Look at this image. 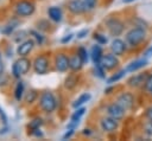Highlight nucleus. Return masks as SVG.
<instances>
[{"instance_id":"72a5a7b5","label":"nucleus","mask_w":152,"mask_h":141,"mask_svg":"<svg viewBox=\"0 0 152 141\" xmlns=\"http://www.w3.org/2000/svg\"><path fill=\"white\" fill-rule=\"evenodd\" d=\"M68 130L65 132V134L63 135V140H68V139H70L72 135H74V133H75V128H66Z\"/></svg>"},{"instance_id":"cd10ccee","label":"nucleus","mask_w":152,"mask_h":141,"mask_svg":"<svg viewBox=\"0 0 152 141\" xmlns=\"http://www.w3.org/2000/svg\"><path fill=\"white\" fill-rule=\"evenodd\" d=\"M152 89V72H148L147 77H146V81H145V84L142 86V90L145 91V94L148 95V92L151 91Z\"/></svg>"},{"instance_id":"393cba45","label":"nucleus","mask_w":152,"mask_h":141,"mask_svg":"<svg viewBox=\"0 0 152 141\" xmlns=\"http://www.w3.org/2000/svg\"><path fill=\"white\" fill-rule=\"evenodd\" d=\"M86 113V108L84 107H78L76 108V110L74 111V114L71 115V121H80L81 117L84 115Z\"/></svg>"},{"instance_id":"4468645a","label":"nucleus","mask_w":152,"mask_h":141,"mask_svg":"<svg viewBox=\"0 0 152 141\" xmlns=\"http://www.w3.org/2000/svg\"><path fill=\"white\" fill-rule=\"evenodd\" d=\"M147 64H148V59H147V58H145V57L137 58V59L132 60L129 64H127L126 68H125V70H126L127 73H133V72L139 71L140 69L145 68Z\"/></svg>"},{"instance_id":"2eb2a0df","label":"nucleus","mask_w":152,"mask_h":141,"mask_svg":"<svg viewBox=\"0 0 152 141\" xmlns=\"http://www.w3.org/2000/svg\"><path fill=\"white\" fill-rule=\"evenodd\" d=\"M66 7H68L69 12L72 13V14H81V13L87 11L83 0H70L68 2Z\"/></svg>"},{"instance_id":"dca6fc26","label":"nucleus","mask_w":152,"mask_h":141,"mask_svg":"<svg viewBox=\"0 0 152 141\" xmlns=\"http://www.w3.org/2000/svg\"><path fill=\"white\" fill-rule=\"evenodd\" d=\"M33 46H34V41H33V40H31V39L25 40L24 43H21V44L19 45V47H18V50H17V53H18L19 56L24 57V56H26L27 53H30V52L32 51Z\"/></svg>"},{"instance_id":"aec40b11","label":"nucleus","mask_w":152,"mask_h":141,"mask_svg":"<svg viewBox=\"0 0 152 141\" xmlns=\"http://www.w3.org/2000/svg\"><path fill=\"white\" fill-rule=\"evenodd\" d=\"M77 84H78V76L75 75V73L69 75V76L65 78V81H64V86H65L66 89H69V90L75 89V88L77 86Z\"/></svg>"},{"instance_id":"423d86ee","label":"nucleus","mask_w":152,"mask_h":141,"mask_svg":"<svg viewBox=\"0 0 152 141\" xmlns=\"http://www.w3.org/2000/svg\"><path fill=\"white\" fill-rule=\"evenodd\" d=\"M106 111H107L108 116H110V117H113V118H115L118 121H121L126 116V110L116 102H113V103L108 104Z\"/></svg>"},{"instance_id":"79ce46f5","label":"nucleus","mask_w":152,"mask_h":141,"mask_svg":"<svg viewBox=\"0 0 152 141\" xmlns=\"http://www.w3.org/2000/svg\"><path fill=\"white\" fill-rule=\"evenodd\" d=\"M4 72V63L0 60V75Z\"/></svg>"},{"instance_id":"37998d69","label":"nucleus","mask_w":152,"mask_h":141,"mask_svg":"<svg viewBox=\"0 0 152 141\" xmlns=\"http://www.w3.org/2000/svg\"><path fill=\"white\" fill-rule=\"evenodd\" d=\"M133 1H135V0H122V2H125V4H129V2H133Z\"/></svg>"},{"instance_id":"f8f14e48","label":"nucleus","mask_w":152,"mask_h":141,"mask_svg":"<svg viewBox=\"0 0 152 141\" xmlns=\"http://www.w3.org/2000/svg\"><path fill=\"white\" fill-rule=\"evenodd\" d=\"M33 69L36 73L38 75H44L48 72L49 69V59L46 56H38L34 62H33Z\"/></svg>"},{"instance_id":"4be33fe9","label":"nucleus","mask_w":152,"mask_h":141,"mask_svg":"<svg viewBox=\"0 0 152 141\" xmlns=\"http://www.w3.org/2000/svg\"><path fill=\"white\" fill-rule=\"evenodd\" d=\"M125 73H127L126 72V70L125 69H122V70H120V71H118V72H115V73H113L108 79H107V83L108 84H113V83H116V82H119L124 76H125Z\"/></svg>"},{"instance_id":"f704fd0d","label":"nucleus","mask_w":152,"mask_h":141,"mask_svg":"<svg viewBox=\"0 0 152 141\" xmlns=\"http://www.w3.org/2000/svg\"><path fill=\"white\" fill-rule=\"evenodd\" d=\"M144 116H145L146 120H151L152 121V105L148 107V108H146V110L144 113Z\"/></svg>"},{"instance_id":"20e7f679","label":"nucleus","mask_w":152,"mask_h":141,"mask_svg":"<svg viewBox=\"0 0 152 141\" xmlns=\"http://www.w3.org/2000/svg\"><path fill=\"white\" fill-rule=\"evenodd\" d=\"M30 66H31V62L27 58H24V57L23 58H19L18 60H15V63L12 66L13 76L18 78V77L27 73V71L30 70Z\"/></svg>"},{"instance_id":"7ed1b4c3","label":"nucleus","mask_w":152,"mask_h":141,"mask_svg":"<svg viewBox=\"0 0 152 141\" xmlns=\"http://www.w3.org/2000/svg\"><path fill=\"white\" fill-rule=\"evenodd\" d=\"M104 24H106V27H107L109 34L113 36V37H119V36L122 34L124 31H125V24H124V21H122L121 19H119V18L110 17V18H108V19L104 21Z\"/></svg>"},{"instance_id":"2f4dec72","label":"nucleus","mask_w":152,"mask_h":141,"mask_svg":"<svg viewBox=\"0 0 152 141\" xmlns=\"http://www.w3.org/2000/svg\"><path fill=\"white\" fill-rule=\"evenodd\" d=\"M83 2H84V5H86L87 11H93V9L96 7L97 0H83Z\"/></svg>"},{"instance_id":"ea45409f","label":"nucleus","mask_w":152,"mask_h":141,"mask_svg":"<svg viewBox=\"0 0 152 141\" xmlns=\"http://www.w3.org/2000/svg\"><path fill=\"white\" fill-rule=\"evenodd\" d=\"M82 134H83V135H90V134H91V130L88 129V128H86V129H83Z\"/></svg>"},{"instance_id":"c9c22d12","label":"nucleus","mask_w":152,"mask_h":141,"mask_svg":"<svg viewBox=\"0 0 152 141\" xmlns=\"http://www.w3.org/2000/svg\"><path fill=\"white\" fill-rule=\"evenodd\" d=\"M88 32H89L88 28H83V30L78 31V32H77V38H78V39H83V38L88 34Z\"/></svg>"},{"instance_id":"7c9ffc66","label":"nucleus","mask_w":152,"mask_h":141,"mask_svg":"<svg viewBox=\"0 0 152 141\" xmlns=\"http://www.w3.org/2000/svg\"><path fill=\"white\" fill-rule=\"evenodd\" d=\"M36 97H37V91H36V90H30V91L26 94V96H25V102L32 103V102L36 100Z\"/></svg>"},{"instance_id":"4c0bfd02","label":"nucleus","mask_w":152,"mask_h":141,"mask_svg":"<svg viewBox=\"0 0 152 141\" xmlns=\"http://www.w3.org/2000/svg\"><path fill=\"white\" fill-rule=\"evenodd\" d=\"M71 38H72V34L69 33V34H66L65 37H63V38L61 39V43H62V44H66V43H69V41L71 40Z\"/></svg>"},{"instance_id":"a19ab883","label":"nucleus","mask_w":152,"mask_h":141,"mask_svg":"<svg viewBox=\"0 0 152 141\" xmlns=\"http://www.w3.org/2000/svg\"><path fill=\"white\" fill-rule=\"evenodd\" d=\"M110 91H113V86H108L107 89H104V94H110Z\"/></svg>"},{"instance_id":"c756f323","label":"nucleus","mask_w":152,"mask_h":141,"mask_svg":"<svg viewBox=\"0 0 152 141\" xmlns=\"http://www.w3.org/2000/svg\"><path fill=\"white\" fill-rule=\"evenodd\" d=\"M43 124V120L40 118V117H37V118H34V120H32L31 122H30V124H28V128L33 132V130H36V129H39V127Z\"/></svg>"},{"instance_id":"412c9836","label":"nucleus","mask_w":152,"mask_h":141,"mask_svg":"<svg viewBox=\"0 0 152 141\" xmlns=\"http://www.w3.org/2000/svg\"><path fill=\"white\" fill-rule=\"evenodd\" d=\"M91 98V95L89 94V92H84V94H82L80 97H77L75 101H74V103H72V107L76 109V108H78V107H82L84 103H87L89 100Z\"/></svg>"},{"instance_id":"5701e85b","label":"nucleus","mask_w":152,"mask_h":141,"mask_svg":"<svg viewBox=\"0 0 152 141\" xmlns=\"http://www.w3.org/2000/svg\"><path fill=\"white\" fill-rule=\"evenodd\" d=\"M77 55H78V57L81 58V60L83 62V64H86V63H88V60H89V52L87 51V49L86 47H83V46H80L78 49H77Z\"/></svg>"},{"instance_id":"a211bd4d","label":"nucleus","mask_w":152,"mask_h":141,"mask_svg":"<svg viewBox=\"0 0 152 141\" xmlns=\"http://www.w3.org/2000/svg\"><path fill=\"white\" fill-rule=\"evenodd\" d=\"M48 15H49V18H50L52 21H55V23H59V21L62 20V18H63L62 9H61L59 7H57V6H51V7H49V9H48Z\"/></svg>"},{"instance_id":"c03bdc74","label":"nucleus","mask_w":152,"mask_h":141,"mask_svg":"<svg viewBox=\"0 0 152 141\" xmlns=\"http://www.w3.org/2000/svg\"><path fill=\"white\" fill-rule=\"evenodd\" d=\"M148 96H150V97H152V89H151V91L148 92Z\"/></svg>"},{"instance_id":"f257e3e1","label":"nucleus","mask_w":152,"mask_h":141,"mask_svg":"<svg viewBox=\"0 0 152 141\" xmlns=\"http://www.w3.org/2000/svg\"><path fill=\"white\" fill-rule=\"evenodd\" d=\"M147 36V30L144 27L134 26L131 30H128L125 34V41L131 49H137L139 47L146 39Z\"/></svg>"},{"instance_id":"9d476101","label":"nucleus","mask_w":152,"mask_h":141,"mask_svg":"<svg viewBox=\"0 0 152 141\" xmlns=\"http://www.w3.org/2000/svg\"><path fill=\"white\" fill-rule=\"evenodd\" d=\"M70 65V57H68L65 53H57L55 57V68L59 72H65Z\"/></svg>"},{"instance_id":"39448f33","label":"nucleus","mask_w":152,"mask_h":141,"mask_svg":"<svg viewBox=\"0 0 152 141\" xmlns=\"http://www.w3.org/2000/svg\"><path fill=\"white\" fill-rule=\"evenodd\" d=\"M116 103H119L126 111L131 110L134 107L135 103V97L131 91H122L118 97H116Z\"/></svg>"},{"instance_id":"473e14b6","label":"nucleus","mask_w":152,"mask_h":141,"mask_svg":"<svg viewBox=\"0 0 152 141\" xmlns=\"http://www.w3.org/2000/svg\"><path fill=\"white\" fill-rule=\"evenodd\" d=\"M30 33L36 38V40H37V44H38V45H42V44H43V40H44V39H43V37H42L38 32H36V31H33V30H32V31H30Z\"/></svg>"},{"instance_id":"6ab92c4d","label":"nucleus","mask_w":152,"mask_h":141,"mask_svg":"<svg viewBox=\"0 0 152 141\" xmlns=\"http://www.w3.org/2000/svg\"><path fill=\"white\" fill-rule=\"evenodd\" d=\"M82 66H83V62L81 60V58L78 57L77 53L74 55L72 57H70V65H69V68H70V70L72 72L80 71L82 69Z\"/></svg>"},{"instance_id":"b1692460","label":"nucleus","mask_w":152,"mask_h":141,"mask_svg":"<svg viewBox=\"0 0 152 141\" xmlns=\"http://www.w3.org/2000/svg\"><path fill=\"white\" fill-rule=\"evenodd\" d=\"M142 134L147 137H152V121L147 120L142 124Z\"/></svg>"},{"instance_id":"0eeeda50","label":"nucleus","mask_w":152,"mask_h":141,"mask_svg":"<svg viewBox=\"0 0 152 141\" xmlns=\"http://www.w3.org/2000/svg\"><path fill=\"white\" fill-rule=\"evenodd\" d=\"M148 72H140V73H134L127 79V85L132 89H140L144 86L146 77Z\"/></svg>"},{"instance_id":"ddd939ff","label":"nucleus","mask_w":152,"mask_h":141,"mask_svg":"<svg viewBox=\"0 0 152 141\" xmlns=\"http://www.w3.org/2000/svg\"><path fill=\"white\" fill-rule=\"evenodd\" d=\"M119 122L120 121H118V120H115V118H113L110 116H107V117L101 118L100 124H101V128H102L103 132H106V133H114L119 128Z\"/></svg>"},{"instance_id":"e433bc0d","label":"nucleus","mask_w":152,"mask_h":141,"mask_svg":"<svg viewBox=\"0 0 152 141\" xmlns=\"http://www.w3.org/2000/svg\"><path fill=\"white\" fill-rule=\"evenodd\" d=\"M142 55H144L142 57H145V58H147V59H148V58H151V57H152V45H150V46L144 51V53H142Z\"/></svg>"},{"instance_id":"c85d7f7f","label":"nucleus","mask_w":152,"mask_h":141,"mask_svg":"<svg viewBox=\"0 0 152 141\" xmlns=\"http://www.w3.org/2000/svg\"><path fill=\"white\" fill-rule=\"evenodd\" d=\"M106 69L102 66L101 63L99 64H95V75L99 77V78H104L106 77Z\"/></svg>"},{"instance_id":"f3484780","label":"nucleus","mask_w":152,"mask_h":141,"mask_svg":"<svg viewBox=\"0 0 152 141\" xmlns=\"http://www.w3.org/2000/svg\"><path fill=\"white\" fill-rule=\"evenodd\" d=\"M102 57H103V52H102V47L100 46V44L93 45V47H91V50H90V58H91L93 63H94V64L101 63Z\"/></svg>"},{"instance_id":"f03ea898","label":"nucleus","mask_w":152,"mask_h":141,"mask_svg":"<svg viewBox=\"0 0 152 141\" xmlns=\"http://www.w3.org/2000/svg\"><path fill=\"white\" fill-rule=\"evenodd\" d=\"M39 105H40V108H42L43 111H45V113H52V111H55V109H56V107H57L56 97L53 96L52 92H50V91H44V92L40 95Z\"/></svg>"},{"instance_id":"58836bf2","label":"nucleus","mask_w":152,"mask_h":141,"mask_svg":"<svg viewBox=\"0 0 152 141\" xmlns=\"http://www.w3.org/2000/svg\"><path fill=\"white\" fill-rule=\"evenodd\" d=\"M0 117H1V120H2V122L4 123H6L7 122V117H6V115H5V113L2 111V109L0 108Z\"/></svg>"},{"instance_id":"9b49d317","label":"nucleus","mask_w":152,"mask_h":141,"mask_svg":"<svg viewBox=\"0 0 152 141\" xmlns=\"http://www.w3.org/2000/svg\"><path fill=\"white\" fill-rule=\"evenodd\" d=\"M34 5L30 1H20L15 6V12L18 15H21V17H27V15H31L33 14L34 12Z\"/></svg>"},{"instance_id":"6e6552de","label":"nucleus","mask_w":152,"mask_h":141,"mask_svg":"<svg viewBox=\"0 0 152 141\" xmlns=\"http://www.w3.org/2000/svg\"><path fill=\"white\" fill-rule=\"evenodd\" d=\"M101 64L102 66L107 70V71H110V70H114L119 66L120 64V60L118 58V56H115L114 53H106L103 55L102 59H101Z\"/></svg>"},{"instance_id":"bb28decb","label":"nucleus","mask_w":152,"mask_h":141,"mask_svg":"<svg viewBox=\"0 0 152 141\" xmlns=\"http://www.w3.org/2000/svg\"><path fill=\"white\" fill-rule=\"evenodd\" d=\"M93 38H94V40H96V43L100 44V45H104V44L108 43V38H107L104 34L99 33V32H95L94 36H93Z\"/></svg>"},{"instance_id":"1a4fd4ad","label":"nucleus","mask_w":152,"mask_h":141,"mask_svg":"<svg viewBox=\"0 0 152 141\" xmlns=\"http://www.w3.org/2000/svg\"><path fill=\"white\" fill-rule=\"evenodd\" d=\"M127 49H128V45L126 44V41L118 38V37L114 38L113 41L110 43V51H112V53H114L118 57L124 56L126 53Z\"/></svg>"},{"instance_id":"a878e982","label":"nucleus","mask_w":152,"mask_h":141,"mask_svg":"<svg viewBox=\"0 0 152 141\" xmlns=\"http://www.w3.org/2000/svg\"><path fill=\"white\" fill-rule=\"evenodd\" d=\"M23 94H24V83L23 82H18L17 86H15V90H14V97L17 101H20L21 97H23Z\"/></svg>"}]
</instances>
